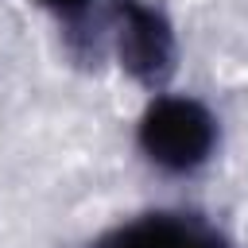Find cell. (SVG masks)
I'll return each mask as SVG.
<instances>
[{
	"mask_svg": "<svg viewBox=\"0 0 248 248\" xmlns=\"http://www.w3.org/2000/svg\"><path fill=\"white\" fill-rule=\"evenodd\" d=\"M116 50L124 70L143 85H159L174 66V39L167 19L140 0H116Z\"/></svg>",
	"mask_w": 248,
	"mask_h": 248,
	"instance_id": "cell-2",
	"label": "cell"
},
{
	"mask_svg": "<svg viewBox=\"0 0 248 248\" xmlns=\"http://www.w3.org/2000/svg\"><path fill=\"white\" fill-rule=\"evenodd\" d=\"M93 248H229V240L194 213H143L108 229Z\"/></svg>",
	"mask_w": 248,
	"mask_h": 248,
	"instance_id": "cell-3",
	"label": "cell"
},
{
	"mask_svg": "<svg viewBox=\"0 0 248 248\" xmlns=\"http://www.w3.org/2000/svg\"><path fill=\"white\" fill-rule=\"evenodd\" d=\"M140 151L170 174L198 170L217 147V120L194 97H155L140 116Z\"/></svg>",
	"mask_w": 248,
	"mask_h": 248,
	"instance_id": "cell-1",
	"label": "cell"
},
{
	"mask_svg": "<svg viewBox=\"0 0 248 248\" xmlns=\"http://www.w3.org/2000/svg\"><path fill=\"white\" fill-rule=\"evenodd\" d=\"M43 8H50V12H58V16H78V12H85L89 8V0H39Z\"/></svg>",
	"mask_w": 248,
	"mask_h": 248,
	"instance_id": "cell-4",
	"label": "cell"
}]
</instances>
